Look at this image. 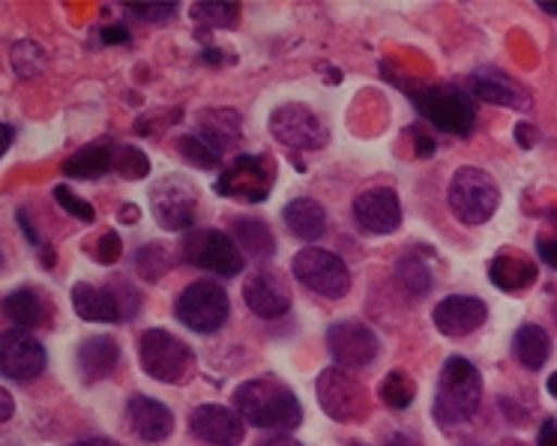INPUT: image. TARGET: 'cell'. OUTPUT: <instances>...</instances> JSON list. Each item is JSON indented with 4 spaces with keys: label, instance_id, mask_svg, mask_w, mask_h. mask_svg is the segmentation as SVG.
<instances>
[{
    "label": "cell",
    "instance_id": "cell-11",
    "mask_svg": "<svg viewBox=\"0 0 557 446\" xmlns=\"http://www.w3.org/2000/svg\"><path fill=\"white\" fill-rule=\"evenodd\" d=\"M270 133L288 150H321L330 141L327 123L309 106H297V102H288L270 114Z\"/></svg>",
    "mask_w": 557,
    "mask_h": 446
},
{
    "label": "cell",
    "instance_id": "cell-22",
    "mask_svg": "<svg viewBox=\"0 0 557 446\" xmlns=\"http://www.w3.org/2000/svg\"><path fill=\"white\" fill-rule=\"evenodd\" d=\"M198 138L207 147H213L219 157L228 147L240 145L243 138V121L240 111L234 109H207L198 114Z\"/></svg>",
    "mask_w": 557,
    "mask_h": 446
},
{
    "label": "cell",
    "instance_id": "cell-10",
    "mask_svg": "<svg viewBox=\"0 0 557 446\" xmlns=\"http://www.w3.org/2000/svg\"><path fill=\"white\" fill-rule=\"evenodd\" d=\"M318 405L336 422H360L369 413V393L366 386L345 369H324L318 374Z\"/></svg>",
    "mask_w": 557,
    "mask_h": 446
},
{
    "label": "cell",
    "instance_id": "cell-29",
    "mask_svg": "<svg viewBox=\"0 0 557 446\" xmlns=\"http://www.w3.org/2000/svg\"><path fill=\"white\" fill-rule=\"evenodd\" d=\"M111 147L106 141L99 145H87L63 162V174L75 177V181H97L106 171H111Z\"/></svg>",
    "mask_w": 557,
    "mask_h": 446
},
{
    "label": "cell",
    "instance_id": "cell-27",
    "mask_svg": "<svg viewBox=\"0 0 557 446\" xmlns=\"http://www.w3.org/2000/svg\"><path fill=\"white\" fill-rule=\"evenodd\" d=\"M473 94L485 102H495V106H504V109H531V99L528 94L516 87L512 82H507L500 73H476L471 78Z\"/></svg>",
    "mask_w": 557,
    "mask_h": 446
},
{
    "label": "cell",
    "instance_id": "cell-35",
    "mask_svg": "<svg viewBox=\"0 0 557 446\" xmlns=\"http://www.w3.org/2000/svg\"><path fill=\"white\" fill-rule=\"evenodd\" d=\"M177 153L183 157L186 165H193V169H219L222 165V157H219L213 147H207L198 135H183L177 138Z\"/></svg>",
    "mask_w": 557,
    "mask_h": 446
},
{
    "label": "cell",
    "instance_id": "cell-14",
    "mask_svg": "<svg viewBox=\"0 0 557 446\" xmlns=\"http://www.w3.org/2000/svg\"><path fill=\"white\" fill-rule=\"evenodd\" d=\"M327 350L339 362V369H366L377 357L381 345L375 330L363 321H336L327 330Z\"/></svg>",
    "mask_w": 557,
    "mask_h": 446
},
{
    "label": "cell",
    "instance_id": "cell-19",
    "mask_svg": "<svg viewBox=\"0 0 557 446\" xmlns=\"http://www.w3.org/2000/svg\"><path fill=\"white\" fill-rule=\"evenodd\" d=\"M126 420L145 444H162L174 432V413L159 398L133 396L126 405Z\"/></svg>",
    "mask_w": 557,
    "mask_h": 446
},
{
    "label": "cell",
    "instance_id": "cell-48",
    "mask_svg": "<svg viewBox=\"0 0 557 446\" xmlns=\"http://www.w3.org/2000/svg\"><path fill=\"white\" fill-rule=\"evenodd\" d=\"M13 138H15L13 126H10V123H0V157H3L7 150H10V145H13Z\"/></svg>",
    "mask_w": 557,
    "mask_h": 446
},
{
    "label": "cell",
    "instance_id": "cell-3",
    "mask_svg": "<svg viewBox=\"0 0 557 446\" xmlns=\"http://www.w3.org/2000/svg\"><path fill=\"white\" fill-rule=\"evenodd\" d=\"M447 201L461 225H485L500 207V186L488 171L461 165L449 181Z\"/></svg>",
    "mask_w": 557,
    "mask_h": 446
},
{
    "label": "cell",
    "instance_id": "cell-26",
    "mask_svg": "<svg viewBox=\"0 0 557 446\" xmlns=\"http://www.w3.org/2000/svg\"><path fill=\"white\" fill-rule=\"evenodd\" d=\"M282 222L300 240H321L327 231V210L315 198H294L282 210Z\"/></svg>",
    "mask_w": 557,
    "mask_h": 446
},
{
    "label": "cell",
    "instance_id": "cell-23",
    "mask_svg": "<svg viewBox=\"0 0 557 446\" xmlns=\"http://www.w3.org/2000/svg\"><path fill=\"white\" fill-rule=\"evenodd\" d=\"M73 306L82 321H94V324H117V321H123L121 302H117V294L111 288H97V285L78 282L73 288Z\"/></svg>",
    "mask_w": 557,
    "mask_h": 446
},
{
    "label": "cell",
    "instance_id": "cell-34",
    "mask_svg": "<svg viewBox=\"0 0 557 446\" xmlns=\"http://www.w3.org/2000/svg\"><path fill=\"white\" fill-rule=\"evenodd\" d=\"M198 25L219 27V30H234L240 22V7L237 3H195L189 10Z\"/></svg>",
    "mask_w": 557,
    "mask_h": 446
},
{
    "label": "cell",
    "instance_id": "cell-55",
    "mask_svg": "<svg viewBox=\"0 0 557 446\" xmlns=\"http://www.w3.org/2000/svg\"><path fill=\"white\" fill-rule=\"evenodd\" d=\"M387 446H417V444H413V441H411V444H405V434H399V437H393Z\"/></svg>",
    "mask_w": 557,
    "mask_h": 446
},
{
    "label": "cell",
    "instance_id": "cell-5",
    "mask_svg": "<svg viewBox=\"0 0 557 446\" xmlns=\"http://www.w3.org/2000/svg\"><path fill=\"white\" fill-rule=\"evenodd\" d=\"M294 278L324 300H342L351 294V270L339 255L321 249V246H306L294 255L292 261Z\"/></svg>",
    "mask_w": 557,
    "mask_h": 446
},
{
    "label": "cell",
    "instance_id": "cell-24",
    "mask_svg": "<svg viewBox=\"0 0 557 446\" xmlns=\"http://www.w3.org/2000/svg\"><path fill=\"white\" fill-rule=\"evenodd\" d=\"M3 314L13 321L15 330H37L51 321V302L39 290L18 288L3 297Z\"/></svg>",
    "mask_w": 557,
    "mask_h": 446
},
{
    "label": "cell",
    "instance_id": "cell-42",
    "mask_svg": "<svg viewBox=\"0 0 557 446\" xmlns=\"http://www.w3.org/2000/svg\"><path fill=\"white\" fill-rule=\"evenodd\" d=\"M516 141H519L524 150H531V147L540 141V133H536L533 126H528V123H519V126H516Z\"/></svg>",
    "mask_w": 557,
    "mask_h": 446
},
{
    "label": "cell",
    "instance_id": "cell-46",
    "mask_svg": "<svg viewBox=\"0 0 557 446\" xmlns=\"http://www.w3.org/2000/svg\"><path fill=\"white\" fill-rule=\"evenodd\" d=\"M258 446H304L300 441H294L292 434H270V437H264Z\"/></svg>",
    "mask_w": 557,
    "mask_h": 446
},
{
    "label": "cell",
    "instance_id": "cell-9",
    "mask_svg": "<svg viewBox=\"0 0 557 446\" xmlns=\"http://www.w3.org/2000/svg\"><path fill=\"white\" fill-rule=\"evenodd\" d=\"M183 261L189 267H198V270H207L213 276H237L243 273V255L240 249L234 246L231 234L219 228H201V231H189L183 237L181 246Z\"/></svg>",
    "mask_w": 557,
    "mask_h": 446
},
{
    "label": "cell",
    "instance_id": "cell-43",
    "mask_svg": "<svg viewBox=\"0 0 557 446\" xmlns=\"http://www.w3.org/2000/svg\"><path fill=\"white\" fill-rule=\"evenodd\" d=\"M536 252L543 258V264L555 267L557 270V240H540L536 243Z\"/></svg>",
    "mask_w": 557,
    "mask_h": 446
},
{
    "label": "cell",
    "instance_id": "cell-41",
    "mask_svg": "<svg viewBox=\"0 0 557 446\" xmlns=\"http://www.w3.org/2000/svg\"><path fill=\"white\" fill-rule=\"evenodd\" d=\"M102 42H106V46H126V42H129V30L121 25L106 27V30H102Z\"/></svg>",
    "mask_w": 557,
    "mask_h": 446
},
{
    "label": "cell",
    "instance_id": "cell-54",
    "mask_svg": "<svg viewBox=\"0 0 557 446\" xmlns=\"http://www.w3.org/2000/svg\"><path fill=\"white\" fill-rule=\"evenodd\" d=\"M540 10L548 15H557V3H540Z\"/></svg>",
    "mask_w": 557,
    "mask_h": 446
},
{
    "label": "cell",
    "instance_id": "cell-49",
    "mask_svg": "<svg viewBox=\"0 0 557 446\" xmlns=\"http://www.w3.org/2000/svg\"><path fill=\"white\" fill-rule=\"evenodd\" d=\"M18 222H22V228H25L27 240L34 243V246H39V243H42V240H39V234H37V231L30 228V222H27V213H25V210H18Z\"/></svg>",
    "mask_w": 557,
    "mask_h": 446
},
{
    "label": "cell",
    "instance_id": "cell-12",
    "mask_svg": "<svg viewBox=\"0 0 557 446\" xmlns=\"http://www.w3.org/2000/svg\"><path fill=\"white\" fill-rule=\"evenodd\" d=\"M150 205L159 228H193V222L198 219V189L181 174H169L150 189Z\"/></svg>",
    "mask_w": 557,
    "mask_h": 446
},
{
    "label": "cell",
    "instance_id": "cell-57",
    "mask_svg": "<svg viewBox=\"0 0 557 446\" xmlns=\"http://www.w3.org/2000/svg\"><path fill=\"white\" fill-rule=\"evenodd\" d=\"M0 264H3V255H0Z\"/></svg>",
    "mask_w": 557,
    "mask_h": 446
},
{
    "label": "cell",
    "instance_id": "cell-2",
    "mask_svg": "<svg viewBox=\"0 0 557 446\" xmlns=\"http://www.w3.org/2000/svg\"><path fill=\"white\" fill-rule=\"evenodd\" d=\"M483 401V374L465 357H447L435 393V422L441 429L465 425Z\"/></svg>",
    "mask_w": 557,
    "mask_h": 446
},
{
    "label": "cell",
    "instance_id": "cell-1",
    "mask_svg": "<svg viewBox=\"0 0 557 446\" xmlns=\"http://www.w3.org/2000/svg\"><path fill=\"white\" fill-rule=\"evenodd\" d=\"M234 410L243 422L264 432H294L304 422V408L294 389L278 377H252L234 389Z\"/></svg>",
    "mask_w": 557,
    "mask_h": 446
},
{
    "label": "cell",
    "instance_id": "cell-32",
    "mask_svg": "<svg viewBox=\"0 0 557 446\" xmlns=\"http://www.w3.org/2000/svg\"><path fill=\"white\" fill-rule=\"evenodd\" d=\"M377 396H381V401H384L387 408L405 410L411 408L413 396H417V386H413L411 374L405 372V369H393V372L381 381V386H377Z\"/></svg>",
    "mask_w": 557,
    "mask_h": 446
},
{
    "label": "cell",
    "instance_id": "cell-20",
    "mask_svg": "<svg viewBox=\"0 0 557 446\" xmlns=\"http://www.w3.org/2000/svg\"><path fill=\"white\" fill-rule=\"evenodd\" d=\"M121 360V345L111 336H90L75 350V366L85 384H99L106 381Z\"/></svg>",
    "mask_w": 557,
    "mask_h": 446
},
{
    "label": "cell",
    "instance_id": "cell-51",
    "mask_svg": "<svg viewBox=\"0 0 557 446\" xmlns=\"http://www.w3.org/2000/svg\"><path fill=\"white\" fill-rule=\"evenodd\" d=\"M75 446H121L117 441H111V437H87V441H78Z\"/></svg>",
    "mask_w": 557,
    "mask_h": 446
},
{
    "label": "cell",
    "instance_id": "cell-15",
    "mask_svg": "<svg viewBox=\"0 0 557 446\" xmlns=\"http://www.w3.org/2000/svg\"><path fill=\"white\" fill-rule=\"evenodd\" d=\"M243 300L261 321H276L292 309V288L276 270H258L243 285Z\"/></svg>",
    "mask_w": 557,
    "mask_h": 446
},
{
    "label": "cell",
    "instance_id": "cell-30",
    "mask_svg": "<svg viewBox=\"0 0 557 446\" xmlns=\"http://www.w3.org/2000/svg\"><path fill=\"white\" fill-rule=\"evenodd\" d=\"M396 278H399L401 288L408 290V294H413V297H425V294L432 290V282H435L432 267L425 264L417 252H405L399 261H396Z\"/></svg>",
    "mask_w": 557,
    "mask_h": 446
},
{
    "label": "cell",
    "instance_id": "cell-25",
    "mask_svg": "<svg viewBox=\"0 0 557 446\" xmlns=\"http://www.w3.org/2000/svg\"><path fill=\"white\" fill-rule=\"evenodd\" d=\"M231 240L240 249L243 258L252 261H270L276 255V240L267 222L255 216H237L231 222Z\"/></svg>",
    "mask_w": 557,
    "mask_h": 446
},
{
    "label": "cell",
    "instance_id": "cell-21",
    "mask_svg": "<svg viewBox=\"0 0 557 446\" xmlns=\"http://www.w3.org/2000/svg\"><path fill=\"white\" fill-rule=\"evenodd\" d=\"M488 278H492V285L504 290V294H524V290L536 285L540 267L533 264L528 255L500 252L488 261Z\"/></svg>",
    "mask_w": 557,
    "mask_h": 446
},
{
    "label": "cell",
    "instance_id": "cell-8",
    "mask_svg": "<svg viewBox=\"0 0 557 446\" xmlns=\"http://www.w3.org/2000/svg\"><path fill=\"white\" fill-rule=\"evenodd\" d=\"M174 314L183 326H189L195 333H216L231 314L228 290L213 278H198L189 288H183L174 302Z\"/></svg>",
    "mask_w": 557,
    "mask_h": 446
},
{
    "label": "cell",
    "instance_id": "cell-4",
    "mask_svg": "<svg viewBox=\"0 0 557 446\" xmlns=\"http://www.w3.org/2000/svg\"><path fill=\"white\" fill-rule=\"evenodd\" d=\"M413 99V106L423 111V117L435 129L449 135H465L473 133V123H476V109H473L471 97L456 85H432V87H417L408 90Z\"/></svg>",
    "mask_w": 557,
    "mask_h": 446
},
{
    "label": "cell",
    "instance_id": "cell-18",
    "mask_svg": "<svg viewBox=\"0 0 557 446\" xmlns=\"http://www.w3.org/2000/svg\"><path fill=\"white\" fill-rule=\"evenodd\" d=\"M189 429L210 446H240L246 434L237 410L225 405H198L189 417Z\"/></svg>",
    "mask_w": 557,
    "mask_h": 446
},
{
    "label": "cell",
    "instance_id": "cell-44",
    "mask_svg": "<svg viewBox=\"0 0 557 446\" xmlns=\"http://www.w3.org/2000/svg\"><path fill=\"white\" fill-rule=\"evenodd\" d=\"M536 446H557V422L555 420L543 422L540 437H536Z\"/></svg>",
    "mask_w": 557,
    "mask_h": 446
},
{
    "label": "cell",
    "instance_id": "cell-17",
    "mask_svg": "<svg viewBox=\"0 0 557 446\" xmlns=\"http://www.w3.org/2000/svg\"><path fill=\"white\" fill-rule=\"evenodd\" d=\"M485 318H488V306L480 297H468V294L444 297L432 312L437 333L447 338L471 336L485 324Z\"/></svg>",
    "mask_w": 557,
    "mask_h": 446
},
{
    "label": "cell",
    "instance_id": "cell-13",
    "mask_svg": "<svg viewBox=\"0 0 557 446\" xmlns=\"http://www.w3.org/2000/svg\"><path fill=\"white\" fill-rule=\"evenodd\" d=\"M49 354L42 348L37 336H30L27 330H7L0 333V374L27 384L46 372Z\"/></svg>",
    "mask_w": 557,
    "mask_h": 446
},
{
    "label": "cell",
    "instance_id": "cell-33",
    "mask_svg": "<svg viewBox=\"0 0 557 446\" xmlns=\"http://www.w3.org/2000/svg\"><path fill=\"white\" fill-rule=\"evenodd\" d=\"M135 273L145 278V282H159V278L169 273L171 267H174V258L165 246H159V243H147L141 246L138 252H135Z\"/></svg>",
    "mask_w": 557,
    "mask_h": 446
},
{
    "label": "cell",
    "instance_id": "cell-37",
    "mask_svg": "<svg viewBox=\"0 0 557 446\" xmlns=\"http://www.w3.org/2000/svg\"><path fill=\"white\" fill-rule=\"evenodd\" d=\"M54 201H58V205H61L63 210L70 213V216L78 219V222H87V225H90V222L97 219V210H94V205H90V201H85V198H78V195H75L73 189H66V186H58V189H54Z\"/></svg>",
    "mask_w": 557,
    "mask_h": 446
},
{
    "label": "cell",
    "instance_id": "cell-38",
    "mask_svg": "<svg viewBox=\"0 0 557 446\" xmlns=\"http://www.w3.org/2000/svg\"><path fill=\"white\" fill-rule=\"evenodd\" d=\"M109 288L117 294V302H121V312H123V321H129V318H135L138 314V309H141V294L135 290V285L129 282L126 276H114L109 282Z\"/></svg>",
    "mask_w": 557,
    "mask_h": 446
},
{
    "label": "cell",
    "instance_id": "cell-28",
    "mask_svg": "<svg viewBox=\"0 0 557 446\" xmlns=\"http://www.w3.org/2000/svg\"><path fill=\"white\" fill-rule=\"evenodd\" d=\"M512 354H516V360L524 369L540 372L545 362H548V357H552V336L540 324L519 326L516 338H512Z\"/></svg>",
    "mask_w": 557,
    "mask_h": 446
},
{
    "label": "cell",
    "instance_id": "cell-52",
    "mask_svg": "<svg viewBox=\"0 0 557 446\" xmlns=\"http://www.w3.org/2000/svg\"><path fill=\"white\" fill-rule=\"evenodd\" d=\"M201 58H205V61H213V63L222 61V58H219V51H216V49H205V54H201Z\"/></svg>",
    "mask_w": 557,
    "mask_h": 446
},
{
    "label": "cell",
    "instance_id": "cell-39",
    "mask_svg": "<svg viewBox=\"0 0 557 446\" xmlns=\"http://www.w3.org/2000/svg\"><path fill=\"white\" fill-rule=\"evenodd\" d=\"M123 252V243L121 237L114 234V231H106L97 243V261L99 264H114Z\"/></svg>",
    "mask_w": 557,
    "mask_h": 446
},
{
    "label": "cell",
    "instance_id": "cell-31",
    "mask_svg": "<svg viewBox=\"0 0 557 446\" xmlns=\"http://www.w3.org/2000/svg\"><path fill=\"white\" fill-rule=\"evenodd\" d=\"M111 171L123 181H145L150 174V159L141 147L114 145L111 147Z\"/></svg>",
    "mask_w": 557,
    "mask_h": 446
},
{
    "label": "cell",
    "instance_id": "cell-6",
    "mask_svg": "<svg viewBox=\"0 0 557 446\" xmlns=\"http://www.w3.org/2000/svg\"><path fill=\"white\" fill-rule=\"evenodd\" d=\"M138 360L159 384H181L195 366L193 348L169 330H147L138 342Z\"/></svg>",
    "mask_w": 557,
    "mask_h": 446
},
{
    "label": "cell",
    "instance_id": "cell-40",
    "mask_svg": "<svg viewBox=\"0 0 557 446\" xmlns=\"http://www.w3.org/2000/svg\"><path fill=\"white\" fill-rule=\"evenodd\" d=\"M126 13L135 15V18H145V22H169L177 15V7L174 3H165V7H126Z\"/></svg>",
    "mask_w": 557,
    "mask_h": 446
},
{
    "label": "cell",
    "instance_id": "cell-7",
    "mask_svg": "<svg viewBox=\"0 0 557 446\" xmlns=\"http://www.w3.org/2000/svg\"><path fill=\"white\" fill-rule=\"evenodd\" d=\"M276 186V165L273 159L261 157V153H243V157L231 159V165L216 181V193L222 198H234L243 205H261L270 198Z\"/></svg>",
    "mask_w": 557,
    "mask_h": 446
},
{
    "label": "cell",
    "instance_id": "cell-53",
    "mask_svg": "<svg viewBox=\"0 0 557 446\" xmlns=\"http://www.w3.org/2000/svg\"><path fill=\"white\" fill-rule=\"evenodd\" d=\"M545 386H548V393H552V396L557 398V372L548 374V384H545Z\"/></svg>",
    "mask_w": 557,
    "mask_h": 446
},
{
    "label": "cell",
    "instance_id": "cell-56",
    "mask_svg": "<svg viewBox=\"0 0 557 446\" xmlns=\"http://www.w3.org/2000/svg\"><path fill=\"white\" fill-rule=\"evenodd\" d=\"M500 446H528V444H521V441H516V437H507V441H500Z\"/></svg>",
    "mask_w": 557,
    "mask_h": 446
},
{
    "label": "cell",
    "instance_id": "cell-50",
    "mask_svg": "<svg viewBox=\"0 0 557 446\" xmlns=\"http://www.w3.org/2000/svg\"><path fill=\"white\" fill-rule=\"evenodd\" d=\"M138 219H141V213H138V207L126 205L121 210V222H126V225H133V222H138Z\"/></svg>",
    "mask_w": 557,
    "mask_h": 446
},
{
    "label": "cell",
    "instance_id": "cell-16",
    "mask_svg": "<svg viewBox=\"0 0 557 446\" xmlns=\"http://www.w3.org/2000/svg\"><path fill=\"white\" fill-rule=\"evenodd\" d=\"M354 222L366 234H393L401 225V201L396 189L375 186L354 198Z\"/></svg>",
    "mask_w": 557,
    "mask_h": 446
},
{
    "label": "cell",
    "instance_id": "cell-45",
    "mask_svg": "<svg viewBox=\"0 0 557 446\" xmlns=\"http://www.w3.org/2000/svg\"><path fill=\"white\" fill-rule=\"evenodd\" d=\"M13 413H15V398L10 396V393H7L3 386H0V425L13 420Z\"/></svg>",
    "mask_w": 557,
    "mask_h": 446
},
{
    "label": "cell",
    "instance_id": "cell-47",
    "mask_svg": "<svg viewBox=\"0 0 557 446\" xmlns=\"http://www.w3.org/2000/svg\"><path fill=\"white\" fill-rule=\"evenodd\" d=\"M413 135H417V153H420V157H432V153H435V141H432L429 135H420L417 129H413Z\"/></svg>",
    "mask_w": 557,
    "mask_h": 446
},
{
    "label": "cell",
    "instance_id": "cell-36",
    "mask_svg": "<svg viewBox=\"0 0 557 446\" xmlns=\"http://www.w3.org/2000/svg\"><path fill=\"white\" fill-rule=\"evenodd\" d=\"M13 66L22 78H34L46 70V54L37 42H15L13 46Z\"/></svg>",
    "mask_w": 557,
    "mask_h": 446
}]
</instances>
